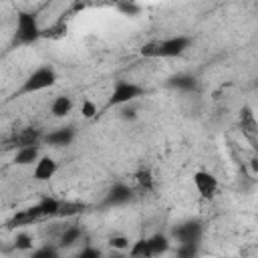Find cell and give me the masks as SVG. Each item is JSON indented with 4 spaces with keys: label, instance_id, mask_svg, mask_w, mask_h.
Segmentation results:
<instances>
[{
    "label": "cell",
    "instance_id": "6da1fadb",
    "mask_svg": "<svg viewBox=\"0 0 258 258\" xmlns=\"http://www.w3.org/2000/svg\"><path fill=\"white\" fill-rule=\"evenodd\" d=\"M191 44L187 36H169L163 40H151L139 48V54L145 58H173L183 54Z\"/></svg>",
    "mask_w": 258,
    "mask_h": 258
},
{
    "label": "cell",
    "instance_id": "7a4b0ae2",
    "mask_svg": "<svg viewBox=\"0 0 258 258\" xmlns=\"http://www.w3.org/2000/svg\"><path fill=\"white\" fill-rule=\"evenodd\" d=\"M40 36H42V30L38 26L36 14L34 12L20 10L16 14V34H14L16 42H20V44H32Z\"/></svg>",
    "mask_w": 258,
    "mask_h": 258
},
{
    "label": "cell",
    "instance_id": "3957f363",
    "mask_svg": "<svg viewBox=\"0 0 258 258\" xmlns=\"http://www.w3.org/2000/svg\"><path fill=\"white\" fill-rule=\"evenodd\" d=\"M56 83V73L52 67H38L36 71H32L26 81L22 83V87L18 89V95H30L36 91H44L50 89Z\"/></svg>",
    "mask_w": 258,
    "mask_h": 258
},
{
    "label": "cell",
    "instance_id": "277c9868",
    "mask_svg": "<svg viewBox=\"0 0 258 258\" xmlns=\"http://www.w3.org/2000/svg\"><path fill=\"white\" fill-rule=\"evenodd\" d=\"M143 87L131 83V81H117L111 95H109V107H123L143 95Z\"/></svg>",
    "mask_w": 258,
    "mask_h": 258
},
{
    "label": "cell",
    "instance_id": "5b68a950",
    "mask_svg": "<svg viewBox=\"0 0 258 258\" xmlns=\"http://www.w3.org/2000/svg\"><path fill=\"white\" fill-rule=\"evenodd\" d=\"M194 185L198 189V194L204 198V200H212L218 191V177L210 171H204V169H198L194 173Z\"/></svg>",
    "mask_w": 258,
    "mask_h": 258
},
{
    "label": "cell",
    "instance_id": "8992f818",
    "mask_svg": "<svg viewBox=\"0 0 258 258\" xmlns=\"http://www.w3.org/2000/svg\"><path fill=\"white\" fill-rule=\"evenodd\" d=\"M173 238L179 244H185V242L198 244L200 238H202V224L200 222H185V224H181L173 230Z\"/></svg>",
    "mask_w": 258,
    "mask_h": 258
},
{
    "label": "cell",
    "instance_id": "52a82bcc",
    "mask_svg": "<svg viewBox=\"0 0 258 258\" xmlns=\"http://www.w3.org/2000/svg\"><path fill=\"white\" fill-rule=\"evenodd\" d=\"M40 141H42L40 129H36V127H26V129L14 133L12 139H10V145H6V147H16V149H18V147H26V145H38Z\"/></svg>",
    "mask_w": 258,
    "mask_h": 258
},
{
    "label": "cell",
    "instance_id": "ba28073f",
    "mask_svg": "<svg viewBox=\"0 0 258 258\" xmlns=\"http://www.w3.org/2000/svg\"><path fill=\"white\" fill-rule=\"evenodd\" d=\"M58 165L56 161L50 157V155H40L36 161H34V171H32V177L36 181H48L54 173H56Z\"/></svg>",
    "mask_w": 258,
    "mask_h": 258
},
{
    "label": "cell",
    "instance_id": "9c48e42d",
    "mask_svg": "<svg viewBox=\"0 0 258 258\" xmlns=\"http://www.w3.org/2000/svg\"><path fill=\"white\" fill-rule=\"evenodd\" d=\"M75 135H77L75 127H60V129H54V131L42 135V141L46 145H52V147H64V145L73 143Z\"/></svg>",
    "mask_w": 258,
    "mask_h": 258
},
{
    "label": "cell",
    "instance_id": "30bf717a",
    "mask_svg": "<svg viewBox=\"0 0 258 258\" xmlns=\"http://www.w3.org/2000/svg\"><path fill=\"white\" fill-rule=\"evenodd\" d=\"M42 218V214H40V208H38V204L36 206H32V208H26V210H20V212H16L10 220H8V228H16V226H28V224H32V222H38Z\"/></svg>",
    "mask_w": 258,
    "mask_h": 258
},
{
    "label": "cell",
    "instance_id": "8fae6325",
    "mask_svg": "<svg viewBox=\"0 0 258 258\" xmlns=\"http://www.w3.org/2000/svg\"><path fill=\"white\" fill-rule=\"evenodd\" d=\"M131 198H133V189H131L129 185H125V183H115V185L109 189L107 198H105V206H121V204H127Z\"/></svg>",
    "mask_w": 258,
    "mask_h": 258
},
{
    "label": "cell",
    "instance_id": "7c38bea8",
    "mask_svg": "<svg viewBox=\"0 0 258 258\" xmlns=\"http://www.w3.org/2000/svg\"><path fill=\"white\" fill-rule=\"evenodd\" d=\"M38 145H26V147H18L14 153V163L16 165H30L38 159Z\"/></svg>",
    "mask_w": 258,
    "mask_h": 258
},
{
    "label": "cell",
    "instance_id": "4fadbf2b",
    "mask_svg": "<svg viewBox=\"0 0 258 258\" xmlns=\"http://www.w3.org/2000/svg\"><path fill=\"white\" fill-rule=\"evenodd\" d=\"M71 109H73V99L67 97V95H60V97H56V99L50 103V113H52V117H56V119L67 117V115L71 113Z\"/></svg>",
    "mask_w": 258,
    "mask_h": 258
},
{
    "label": "cell",
    "instance_id": "5bb4252c",
    "mask_svg": "<svg viewBox=\"0 0 258 258\" xmlns=\"http://www.w3.org/2000/svg\"><path fill=\"white\" fill-rule=\"evenodd\" d=\"M167 85L171 87V89H179V91H194L196 87H198V81L191 77V75H175V77H171L169 81H167Z\"/></svg>",
    "mask_w": 258,
    "mask_h": 258
},
{
    "label": "cell",
    "instance_id": "9a60e30c",
    "mask_svg": "<svg viewBox=\"0 0 258 258\" xmlns=\"http://www.w3.org/2000/svg\"><path fill=\"white\" fill-rule=\"evenodd\" d=\"M147 244H149L151 256H159V254H165L169 250V240L163 234H153L151 238H147Z\"/></svg>",
    "mask_w": 258,
    "mask_h": 258
},
{
    "label": "cell",
    "instance_id": "2e32d148",
    "mask_svg": "<svg viewBox=\"0 0 258 258\" xmlns=\"http://www.w3.org/2000/svg\"><path fill=\"white\" fill-rule=\"evenodd\" d=\"M38 208H40V214L42 218H54L58 214V208H60V200L56 198H50V196H44L40 202H38Z\"/></svg>",
    "mask_w": 258,
    "mask_h": 258
},
{
    "label": "cell",
    "instance_id": "e0dca14e",
    "mask_svg": "<svg viewBox=\"0 0 258 258\" xmlns=\"http://www.w3.org/2000/svg\"><path fill=\"white\" fill-rule=\"evenodd\" d=\"M133 177H135V181H137V185H139L141 189H145V191H151V189H153V181H155V177H153V171H151L149 167H141V169H137Z\"/></svg>",
    "mask_w": 258,
    "mask_h": 258
},
{
    "label": "cell",
    "instance_id": "ac0fdd59",
    "mask_svg": "<svg viewBox=\"0 0 258 258\" xmlns=\"http://www.w3.org/2000/svg\"><path fill=\"white\" fill-rule=\"evenodd\" d=\"M85 210V204L81 202H60V208H58V218H71V216H77Z\"/></svg>",
    "mask_w": 258,
    "mask_h": 258
},
{
    "label": "cell",
    "instance_id": "d6986e66",
    "mask_svg": "<svg viewBox=\"0 0 258 258\" xmlns=\"http://www.w3.org/2000/svg\"><path fill=\"white\" fill-rule=\"evenodd\" d=\"M81 228L79 226H71V228H67L64 232H62V236H60V246H73L75 242H79V238H81Z\"/></svg>",
    "mask_w": 258,
    "mask_h": 258
},
{
    "label": "cell",
    "instance_id": "ffe728a7",
    "mask_svg": "<svg viewBox=\"0 0 258 258\" xmlns=\"http://www.w3.org/2000/svg\"><path fill=\"white\" fill-rule=\"evenodd\" d=\"M127 250H129V256H143V258H149V256H151L147 238H141V240L133 242V246H129Z\"/></svg>",
    "mask_w": 258,
    "mask_h": 258
},
{
    "label": "cell",
    "instance_id": "44dd1931",
    "mask_svg": "<svg viewBox=\"0 0 258 258\" xmlns=\"http://www.w3.org/2000/svg\"><path fill=\"white\" fill-rule=\"evenodd\" d=\"M242 129H246L250 133L256 131V121H254V115H252V111L248 107L242 109Z\"/></svg>",
    "mask_w": 258,
    "mask_h": 258
},
{
    "label": "cell",
    "instance_id": "7402d4cb",
    "mask_svg": "<svg viewBox=\"0 0 258 258\" xmlns=\"http://www.w3.org/2000/svg\"><path fill=\"white\" fill-rule=\"evenodd\" d=\"M14 248H16V250H30V248H32V238H30L28 234H24V232L16 234V238H14Z\"/></svg>",
    "mask_w": 258,
    "mask_h": 258
},
{
    "label": "cell",
    "instance_id": "603a6c76",
    "mask_svg": "<svg viewBox=\"0 0 258 258\" xmlns=\"http://www.w3.org/2000/svg\"><path fill=\"white\" fill-rule=\"evenodd\" d=\"M81 115L85 119H93L97 115V105L91 99H83V103H81Z\"/></svg>",
    "mask_w": 258,
    "mask_h": 258
},
{
    "label": "cell",
    "instance_id": "cb8c5ba5",
    "mask_svg": "<svg viewBox=\"0 0 258 258\" xmlns=\"http://www.w3.org/2000/svg\"><path fill=\"white\" fill-rule=\"evenodd\" d=\"M109 244L113 248H117V250H127L129 248V238H125V236H111Z\"/></svg>",
    "mask_w": 258,
    "mask_h": 258
},
{
    "label": "cell",
    "instance_id": "d4e9b609",
    "mask_svg": "<svg viewBox=\"0 0 258 258\" xmlns=\"http://www.w3.org/2000/svg\"><path fill=\"white\" fill-rule=\"evenodd\" d=\"M177 254H179V256H194V254H198V246H196L194 242H185V244H179V248H177Z\"/></svg>",
    "mask_w": 258,
    "mask_h": 258
},
{
    "label": "cell",
    "instance_id": "484cf974",
    "mask_svg": "<svg viewBox=\"0 0 258 258\" xmlns=\"http://www.w3.org/2000/svg\"><path fill=\"white\" fill-rule=\"evenodd\" d=\"M119 10L125 12V14H129V16H135V14H139L141 8L135 6V4H131V2H129V4H127V2H121V4H119Z\"/></svg>",
    "mask_w": 258,
    "mask_h": 258
},
{
    "label": "cell",
    "instance_id": "4316f807",
    "mask_svg": "<svg viewBox=\"0 0 258 258\" xmlns=\"http://www.w3.org/2000/svg\"><path fill=\"white\" fill-rule=\"evenodd\" d=\"M56 254H58V250H56V248H52V246H44V248H40V250H36V252H34V256H36V258L56 256Z\"/></svg>",
    "mask_w": 258,
    "mask_h": 258
},
{
    "label": "cell",
    "instance_id": "83f0119b",
    "mask_svg": "<svg viewBox=\"0 0 258 258\" xmlns=\"http://www.w3.org/2000/svg\"><path fill=\"white\" fill-rule=\"evenodd\" d=\"M99 256H101V252L97 248H91V246L79 252V258H99Z\"/></svg>",
    "mask_w": 258,
    "mask_h": 258
},
{
    "label": "cell",
    "instance_id": "f1b7e54d",
    "mask_svg": "<svg viewBox=\"0 0 258 258\" xmlns=\"http://www.w3.org/2000/svg\"><path fill=\"white\" fill-rule=\"evenodd\" d=\"M121 113H123V115H121L123 119H133V117H135V109H123Z\"/></svg>",
    "mask_w": 258,
    "mask_h": 258
}]
</instances>
